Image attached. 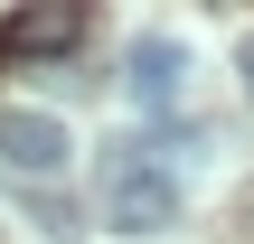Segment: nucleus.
<instances>
[{"label": "nucleus", "mask_w": 254, "mask_h": 244, "mask_svg": "<svg viewBox=\"0 0 254 244\" xmlns=\"http://www.w3.org/2000/svg\"><path fill=\"white\" fill-rule=\"evenodd\" d=\"M104 226L113 235H170L179 226V179L141 141H113L104 150Z\"/></svg>", "instance_id": "f257e3e1"}, {"label": "nucleus", "mask_w": 254, "mask_h": 244, "mask_svg": "<svg viewBox=\"0 0 254 244\" xmlns=\"http://www.w3.org/2000/svg\"><path fill=\"white\" fill-rule=\"evenodd\" d=\"M123 85H132L141 113H170V103L189 94V47H179L170 28H141V38L123 47Z\"/></svg>", "instance_id": "f03ea898"}, {"label": "nucleus", "mask_w": 254, "mask_h": 244, "mask_svg": "<svg viewBox=\"0 0 254 244\" xmlns=\"http://www.w3.org/2000/svg\"><path fill=\"white\" fill-rule=\"evenodd\" d=\"M66 122L57 113H38V103H0V169H19V179H47V169H66Z\"/></svg>", "instance_id": "7ed1b4c3"}, {"label": "nucleus", "mask_w": 254, "mask_h": 244, "mask_svg": "<svg viewBox=\"0 0 254 244\" xmlns=\"http://www.w3.org/2000/svg\"><path fill=\"white\" fill-rule=\"evenodd\" d=\"M75 38H85V9H75V0H47V9H19V19L0 28V47H9V56H66Z\"/></svg>", "instance_id": "20e7f679"}, {"label": "nucleus", "mask_w": 254, "mask_h": 244, "mask_svg": "<svg viewBox=\"0 0 254 244\" xmlns=\"http://www.w3.org/2000/svg\"><path fill=\"white\" fill-rule=\"evenodd\" d=\"M245 94H254V38H245Z\"/></svg>", "instance_id": "39448f33"}]
</instances>
